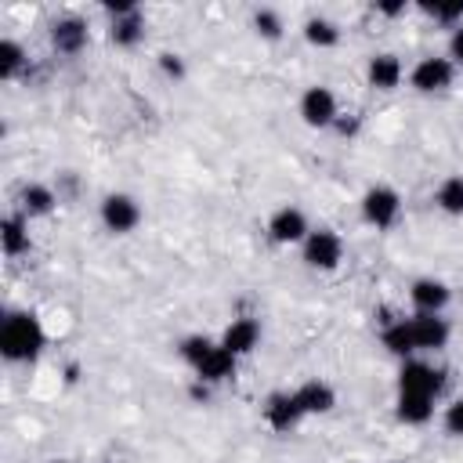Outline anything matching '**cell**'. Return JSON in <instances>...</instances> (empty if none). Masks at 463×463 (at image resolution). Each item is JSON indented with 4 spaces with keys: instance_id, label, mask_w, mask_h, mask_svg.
<instances>
[{
    "instance_id": "15",
    "label": "cell",
    "mask_w": 463,
    "mask_h": 463,
    "mask_svg": "<svg viewBox=\"0 0 463 463\" xmlns=\"http://www.w3.org/2000/svg\"><path fill=\"white\" fill-rule=\"evenodd\" d=\"M257 340H260V322L242 315V318H232V326L221 336V347H228L235 358H242V354H250L257 347Z\"/></svg>"
},
{
    "instance_id": "22",
    "label": "cell",
    "mask_w": 463,
    "mask_h": 463,
    "mask_svg": "<svg viewBox=\"0 0 463 463\" xmlns=\"http://www.w3.org/2000/svg\"><path fill=\"white\" fill-rule=\"evenodd\" d=\"M434 203H438V210H445L452 217H463V174L445 177L434 192Z\"/></svg>"
},
{
    "instance_id": "30",
    "label": "cell",
    "mask_w": 463,
    "mask_h": 463,
    "mask_svg": "<svg viewBox=\"0 0 463 463\" xmlns=\"http://www.w3.org/2000/svg\"><path fill=\"white\" fill-rule=\"evenodd\" d=\"M405 7H409L405 0H391V4H376V11H380V14H387V18H394V14H405Z\"/></svg>"
},
{
    "instance_id": "1",
    "label": "cell",
    "mask_w": 463,
    "mask_h": 463,
    "mask_svg": "<svg viewBox=\"0 0 463 463\" xmlns=\"http://www.w3.org/2000/svg\"><path fill=\"white\" fill-rule=\"evenodd\" d=\"M177 354L192 365L195 380L199 383H224L228 376H235V354L228 347H221V340H210V336H184L177 344Z\"/></svg>"
},
{
    "instance_id": "24",
    "label": "cell",
    "mask_w": 463,
    "mask_h": 463,
    "mask_svg": "<svg viewBox=\"0 0 463 463\" xmlns=\"http://www.w3.org/2000/svg\"><path fill=\"white\" fill-rule=\"evenodd\" d=\"M304 40H307L311 47H336L340 29H336V22H329V18H307V22H304Z\"/></svg>"
},
{
    "instance_id": "17",
    "label": "cell",
    "mask_w": 463,
    "mask_h": 463,
    "mask_svg": "<svg viewBox=\"0 0 463 463\" xmlns=\"http://www.w3.org/2000/svg\"><path fill=\"white\" fill-rule=\"evenodd\" d=\"M293 394H297V402L304 405L307 416H315V412H329V409L336 405V391H333L326 380H304Z\"/></svg>"
},
{
    "instance_id": "20",
    "label": "cell",
    "mask_w": 463,
    "mask_h": 463,
    "mask_svg": "<svg viewBox=\"0 0 463 463\" xmlns=\"http://www.w3.org/2000/svg\"><path fill=\"white\" fill-rule=\"evenodd\" d=\"M18 199H22V213H25V217H47V213L54 210V203H58V192H54L51 184L33 181V184L22 188Z\"/></svg>"
},
{
    "instance_id": "13",
    "label": "cell",
    "mask_w": 463,
    "mask_h": 463,
    "mask_svg": "<svg viewBox=\"0 0 463 463\" xmlns=\"http://www.w3.org/2000/svg\"><path fill=\"white\" fill-rule=\"evenodd\" d=\"M449 297L452 293H449V286L441 279H416L409 286V300H412V307L420 315H441L445 304H449Z\"/></svg>"
},
{
    "instance_id": "28",
    "label": "cell",
    "mask_w": 463,
    "mask_h": 463,
    "mask_svg": "<svg viewBox=\"0 0 463 463\" xmlns=\"http://www.w3.org/2000/svg\"><path fill=\"white\" fill-rule=\"evenodd\" d=\"M445 430L463 438V398H456L449 409H445Z\"/></svg>"
},
{
    "instance_id": "9",
    "label": "cell",
    "mask_w": 463,
    "mask_h": 463,
    "mask_svg": "<svg viewBox=\"0 0 463 463\" xmlns=\"http://www.w3.org/2000/svg\"><path fill=\"white\" fill-rule=\"evenodd\" d=\"M452 76H456V65H452L449 58L427 54V58H420V61L412 65L409 83H412L420 94H438V90H445V87L452 83Z\"/></svg>"
},
{
    "instance_id": "12",
    "label": "cell",
    "mask_w": 463,
    "mask_h": 463,
    "mask_svg": "<svg viewBox=\"0 0 463 463\" xmlns=\"http://www.w3.org/2000/svg\"><path fill=\"white\" fill-rule=\"evenodd\" d=\"M409 326H412V340H416V351H441L445 344H449V322L441 318V315H412L409 318Z\"/></svg>"
},
{
    "instance_id": "29",
    "label": "cell",
    "mask_w": 463,
    "mask_h": 463,
    "mask_svg": "<svg viewBox=\"0 0 463 463\" xmlns=\"http://www.w3.org/2000/svg\"><path fill=\"white\" fill-rule=\"evenodd\" d=\"M449 61L452 65H463V25H456L452 36H449Z\"/></svg>"
},
{
    "instance_id": "32",
    "label": "cell",
    "mask_w": 463,
    "mask_h": 463,
    "mask_svg": "<svg viewBox=\"0 0 463 463\" xmlns=\"http://www.w3.org/2000/svg\"><path fill=\"white\" fill-rule=\"evenodd\" d=\"M51 463H72V459H51Z\"/></svg>"
},
{
    "instance_id": "7",
    "label": "cell",
    "mask_w": 463,
    "mask_h": 463,
    "mask_svg": "<svg viewBox=\"0 0 463 463\" xmlns=\"http://www.w3.org/2000/svg\"><path fill=\"white\" fill-rule=\"evenodd\" d=\"M300 119L307 123V127H333L336 119H340V105H336V94L329 90V87H322V83H315V87H307L304 94H300Z\"/></svg>"
},
{
    "instance_id": "21",
    "label": "cell",
    "mask_w": 463,
    "mask_h": 463,
    "mask_svg": "<svg viewBox=\"0 0 463 463\" xmlns=\"http://www.w3.org/2000/svg\"><path fill=\"white\" fill-rule=\"evenodd\" d=\"M380 340H383V347H387L391 354H398V358L416 354V340H412V326H409V318H394V322H387L383 333H380Z\"/></svg>"
},
{
    "instance_id": "5",
    "label": "cell",
    "mask_w": 463,
    "mask_h": 463,
    "mask_svg": "<svg viewBox=\"0 0 463 463\" xmlns=\"http://www.w3.org/2000/svg\"><path fill=\"white\" fill-rule=\"evenodd\" d=\"M105 11L112 14L109 22V40L116 47H137L145 40V14L137 11V4L119 0V4H105Z\"/></svg>"
},
{
    "instance_id": "16",
    "label": "cell",
    "mask_w": 463,
    "mask_h": 463,
    "mask_svg": "<svg viewBox=\"0 0 463 463\" xmlns=\"http://www.w3.org/2000/svg\"><path fill=\"white\" fill-rule=\"evenodd\" d=\"M402 76H405V69H402L398 54H387V51L383 54H373L369 65H365V80L376 90H394L402 83Z\"/></svg>"
},
{
    "instance_id": "2",
    "label": "cell",
    "mask_w": 463,
    "mask_h": 463,
    "mask_svg": "<svg viewBox=\"0 0 463 463\" xmlns=\"http://www.w3.org/2000/svg\"><path fill=\"white\" fill-rule=\"evenodd\" d=\"M47 344L43 322L33 311H11L0 326V354L7 362H33Z\"/></svg>"
},
{
    "instance_id": "18",
    "label": "cell",
    "mask_w": 463,
    "mask_h": 463,
    "mask_svg": "<svg viewBox=\"0 0 463 463\" xmlns=\"http://www.w3.org/2000/svg\"><path fill=\"white\" fill-rule=\"evenodd\" d=\"M0 250L7 257H18V253L29 250V221L22 213H7L0 221Z\"/></svg>"
},
{
    "instance_id": "11",
    "label": "cell",
    "mask_w": 463,
    "mask_h": 463,
    "mask_svg": "<svg viewBox=\"0 0 463 463\" xmlns=\"http://www.w3.org/2000/svg\"><path fill=\"white\" fill-rule=\"evenodd\" d=\"M304 416H307V412H304V405L297 402V394H293V391L271 394V398H268V405H264V420H268V427H271V430H279V434L293 430Z\"/></svg>"
},
{
    "instance_id": "14",
    "label": "cell",
    "mask_w": 463,
    "mask_h": 463,
    "mask_svg": "<svg viewBox=\"0 0 463 463\" xmlns=\"http://www.w3.org/2000/svg\"><path fill=\"white\" fill-rule=\"evenodd\" d=\"M51 43L58 54H80L87 47V22L76 18V14H65V18H54L51 25Z\"/></svg>"
},
{
    "instance_id": "19",
    "label": "cell",
    "mask_w": 463,
    "mask_h": 463,
    "mask_svg": "<svg viewBox=\"0 0 463 463\" xmlns=\"http://www.w3.org/2000/svg\"><path fill=\"white\" fill-rule=\"evenodd\" d=\"M394 416H398V423H405V427H420V423H427V420L434 416V398H423V394H398Z\"/></svg>"
},
{
    "instance_id": "31",
    "label": "cell",
    "mask_w": 463,
    "mask_h": 463,
    "mask_svg": "<svg viewBox=\"0 0 463 463\" xmlns=\"http://www.w3.org/2000/svg\"><path fill=\"white\" fill-rule=\"evenodd\" d=\"M333 127H336V130H340V134L347 137V134H354V130H358V119H354V116H351V119H344V116H340V119H336Z\"/></svg>"
},
{
    "instance_id": "23",
    "label": "cell",
    "mask_w": 463,
    "mask_h": 463,
    "mask_svg": "<svg viewBox=\"0 0 463 463\" xmlns=\"http://www.w3.org/2000/svg\"><path fill=\"white\" fill-rule=\"evenodd\" d=\"M25 47L18 43V40H11V36H4L0 40V80H14L22 69H25Z\"/></svg>"
},
{
    "instance_id": "6",
    "label": "cell",
    "mask_w": 463,
    "mask_h": 463,
    "mask_svg": "<svg viewBox=\"0 0 463 463\" xmlns=\"http://www.w3.org/2000/svg\"><path fill=\"white\" fill-rule=\"evenodd\" d=\"M445 387V373L427 365V362H416V358H405L402 362V373H398V394H423V398H438Z\"/></svg>"
},
{
    "instance_id": "8",
    "label": "cell",
    "mask_w": 463,
    "mask_h": 463,
    "mask_svg": "<svg viewBox=\"0 0 463 463\" xmlns=\"http://www.w3.org/2000/svg\"><path fill=\"white\" fill-rule=\"evenodd\" d=\"M101 224L112 232V235H127L141 224V206L134 195L127 192H112L101 199Z\"/></svg>"
},
{
    "instance_id": "27",
    "label": "cell",
    "mask_w": 463,
    "mask_h": 463,
    "mask_svg": "<svg viewBox=\"0 0 463 463\" xmlns=\"http://www.w3.org/2000/svg\"><path fill=\"white\" fill-rule=\"evenodd\" d=\"M159 72H163L166 80H184V58L174 54V51H163V54H159Z\"/></svg>"
},
{
    "instance_id": "25",
    "label": "cell",
    "mask_w": 463,
    "mask_h": 463,
    "mask_svg": "<svg viewBox=\"0 0 463 463\" xmlns=\"http://www.w3.org/2000/svg\"><path fill=\"white\" fill-rule=\"evenodd\" d=\"M420 11H423V14H430L434 22L449 25V29L463 25V0H452V4H420Z\"/></svg>"
},
{
    "instance_id": "10",
    "label": "cell",
    "mask_w": 463,
    "mask_h": 463,
    "mask_svg": "<svg viewBox=\"0 0 463 463\" xmlns=\"http://www.w3.org/2000/svg\"><path fill=\"white\" fill-rule=\"evenodd\" d=\"M307 217L300 206H279L268 221V235L279 242V246H293V242H304L307 239Z\"/></svg>"
},
{
    "instance_id": "26",
    "label": "cell",
    "mask_w": 463,
    "mask_h": 463,
    "mask_svg": "<svg viewBox=\"0 0 463 463\" xmlns=\"http://www.w3.org/2000/svg\"><path fill=\"white\" fill-rule=\"evenodd\" d=\"M253 29L264 40H279L282 36V14L271 7H260V11H253Z\"/></svg>"
},
{
    "instance_id": "3",
    "label": "cell",
    "mask_w": 463,
    "mask_h": 463,
    "mask_svg": "<svg viewBox=\"0 0 463 463\" xmlns=\"http://www.w3.org/2000/svg\"><path fill=\"white\" fill-rule=\"evenodd\" d=\"M362 221L369 224V228H376V232H383V228H391L394 221H398V213H402V195L391 188V184H373V188H365V195H362Z\"/></svg>"
},
{
    "instance_id": "4",
    "label": "cell",
    "mask_w": 463,
    "mask_h": 463,
    "mask_svg": "<svg viewBox=\"0 0 463 463\" xmlns=\"http://www.w3.org/2000/svg\"><path fill=\"white\" fill-rule=\"evenodd\" d=\"M300 246H304V264H307V268L333 271V268H340V260H344V239H340L333 228H311Z\"/></svg>"
}]
</instances>
